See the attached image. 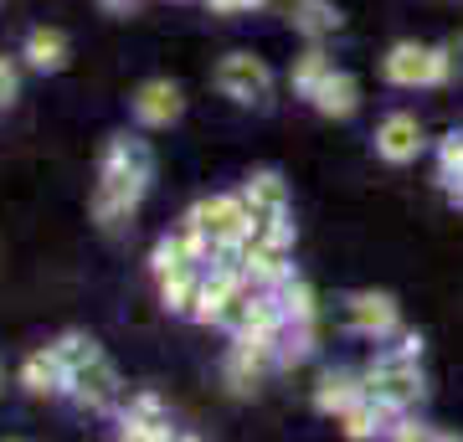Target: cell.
<instances>
[{"mask_svg":"<svg viewBox=\"0 0 463 442\" xmlns=\"http://www.w3.org/2000/svg\"><path fill=\"white\" fill-rule=\"evenodd\" d=\"M149 175H155V155H149L145 139H129V134H114L109 149H103V165H99V191H93V216L99 227H124L139 201L149 191Z\"/></svg>","mask_w":463,"mask_h":442,"instance_id":"1","label":"cell"},{"mask_svg":"<svg viewBox=\"0 0 463 442\" xmlns=\"http://www.w3.org/2000/svg\"><path fill=\"white\" fill-rule=\"evenodd\" d=\"M417 355H422V340H417V334H402L392 350H381L376 361L365 365V396H371L381 411L407 417V411L422 401V371H417Z\"/></svg>","mask_w":463,"mask_h":442,"instance_id":"2","label":"cell"},{"mask_svg":"<svg viewBox=\"0 0 463 442\" xmlns=\"http://www.w3.org/2000/svg\"><path fill=\"white\" fill-rule=\"evenodd\" d=\"M191 221L216 242V252H242L258 237V216L242 196H206L201 206H191Z\"/></svg>","mask_w":463,"mask_h":442,"instance_id":"3","label":"cell"},{"mask_svg":"<svg viewBox=\"0 0 463 442\" xmlns=\"http://www.w3.org/2000/svg\"><path fill=\"white\" fill-rule=\"evenodd\" d=\"M392 88H438L453 78V52L448 47H422V42H397L381 62Z\"/></svg>","mask_w":463,"mask_h":442,"instance_id":"4","label":"cell"},{"mask_svg":"<svg viewBox=\"0 0 463 442\" xmlns=\"http://www.w3.org/2000/svg\"><path fill=\"white\" fill-rule=\"evenodd\" d=\"M216 93L232 99V103H268L273 72H268V62L252 57V52H227V57L216 62Z\"/></svg>","mask_w":463,"mask_h":442,"instance_id":"5","label":"cell"},{"mask_svg":"<svg viewBox=\"0 0 463 442\" xmlns=\"http://www.w3.org/2000/svg\"><path fill=\"white\" fill-rule=\"evenodd\" d=\"M279 365V340H252V334H237L222 361V376H227L232 391H252L258 381Z\"/></svg>","mask_w":463,"mask_h":442,"instance_id":"6","label":"cell"},{"mask_svg":"<svg viewBox=\"0 0 463 442\" xmlns=\"http://www.w3.org/2000/svg\"><path fill=\"white\" fill-rule=\"evenodd\" d=\"M345 329L350 334H365V340H386L402 329V314H397V298L392 294H350L345 298Z\"/></svg>","mask_w":463,"mask_h":442,"instance_id":"7","label":"cell"},{"mask_svg":"<svg viewBox=\"0 0 463 442\" xmlns=\"http://www.w3.org/2000/svg\"><path fill=\"white\" fill-rule=\"evenodd\" d=\"M129 108H134V118H139L145 129H170V124L181 118L185 99H181V88H175L170 78H149V82H139V93L129 99Z\"/></svg>","mask_w":463,"mask_h":442,"instance_id":"8","label":"cell"},{"mask_svg":"<svg viewBox=\"0 0 463 442\" xmlns=\"http://www.w3.org/2000/svg\"><path fill=\"white\" fill-rule=\"evenodd\" d=\"M118 391H124V386H118L114 365L103 361V355H99L93 365H83L78 376L67 381V396H72L78 407H88V411H109V407L118 401Z\"/></svg>","mask_w":463,"mask_h":442,"instance_id":"9","label":"cell"},{"mask_svg":"<svg viewBox=\"0 0 463 442\" xmlns=\"http://www.w3.org/2000/svg\"><path fill=\"white\" fill-rule=\"evenodd\" d=\"M376 155L386 165H407L422 155V124H417V114H386L376 129Z\"/></svg>","mask_w":463,"mask_h":442,"instance_id":"10","label":"cell"},{"mask_svg":"<svg viewBox=\"0 0 463 442\" xmlns=\"http://www.w3.org/2000/svg\"><path fill=\"white\" fill-rule=\"evenodd\" d=\"M288 26L298 36H309V42H325L330 32H340V11H335L330 0H279Z\"/></svg>","mask_w":463,"mask_h":442,"instance_id":"11","label":"cell"},{"mask_svg":"<svg viewBox=\"0 0 463 442\" xmlns=\"http://www.w3.org/2000/svg\"><path fill=\"white\" fill-rule=\"evenodd\" d=\"M361 396H365V376H355V371H325L315 386V407L325 417H345Z\"/></svg>","mask_w":463,"mask_h":442,"instance_id":"12","label":"cell"},{"mask_svg":"<svg viewBox=\"0 0 463 442\" xmlns=\"http://www.w3.org/2000/svg\"><path fill=\"white\" fill-rule=\"evenodd\" d=\"M237 196L248 201V212L258 216V221H263V216H283V212H288V185H283V175H273V170L248 175V185H242Z\"/></svg>","mask_w":463,"mask_h":442,"instance_id":"13","label":"cell"},{"mask_svg":"<svg viewBox=\"0 0 463 442\" xmlns=\"http://www.w3.org/2000/svg\"><path fill=\"white\" fill-rule=\"evenodd\" d=\"M21 57H26V67H36V72H62L67 67V36L57 32V26H32Z\"/></svg>","mask_w":463,"mask_h":442,"instance_id":"14","label":"cell"},{"mask_svg":"<svg viewBox=\"0 0 463 442\" xmlns=\"http://www.w3.org/2000/svg\"><path fill=\"white\" fill-rule=\"evenodd\" d=\"M21 386L32 396H62L67 391V371L62 361L52 355V344L47 350H36V355H26V365H21Z\"/></svg>","mask_w":463,"mask_h":442,"instance_id":"15","label":"cell"},{"mask_svg":"<svg viewBox=\"0 0 463 442\" xmlns=\"http://www.w3.org/2000/svg\"><path fill=\"white\" fill-rule=\"evenodd\" d=\"M330 78H335V62L319 42H309V52H298L294 67H288V82H294V93H304V99H315Z\"/></svg>","mask_w":463,"mask_h":442,"instance_id":"16","label":"cell"},{"mask_svg":"<svg viewBox=\"0 0 463 442\" xmlns=\"http://www.w3.org/2000/svg\"><path fill=\"white\" fill-rule=\"evenodd\" d=\"M309 103H315L325 118H350L355 108H361V88H355V78H350V72H335V78L325 82Z\"/></svg>","mask_w":463,"mask_h":442,"instance_id":"17","label":"cell"},{"mask_svg":"<svg viewBox=\"0 0 463 442\" xmlns=\"http://www.w3.org/2000/svg\"><path fill=\"white\" fill-rule=\"evenodd\" d=\"M279 298H283V314H288V324L294 329H319V304H315V288H309V283L298 278H288L279 288Z\"/></svg>","mask_w":463,"mask_h":442,"instance_id":"18","label":"cell"},{"mask_svg":"<svg viewBox=\"0 0 463 442\" xmlns=\"http://www.w3.org/2000/svg\"><path fill=\"white\" fill-rule=\"evenodd\" d=\"M196 294H201V268H175V273L160 278V298H165V309H175V314H191Z\"/></svg>","mask_w":463,"mask_h":442,"instance_id":"19","label":"cell"},{"mask_svg":"<svg viewBox=\"0 0 463 442\" xmlns=\"http://www.w3.org/2000/svg\"><path fill=\"white\" fill-rule=\"evenodd\" d=\"M118 442H181V437H175V427L165 417H134V411H124Z\"/></svg>","mask_w":463,"mask_h":442,"instance_id":"20","label":"cell"},{"mask_svg":"<svg viewBox=\"0 0 463 442\" xmlns=\"http://www.w3.org/2000/svg\"><path fill=\"white\" fill-rule=\"evenodd\" d=\"M52 355L62 361L67 381H72V376H78V371H83V365H93V361H99V344L88 340V334H62V340L52 344Z\"/></svg>","mask_w":463,"mask_h":442,"instance_id":"21","label":"cell"},{"mask_svg":"<svg viewBox=\"0 0 463 442\" xmlns=\"http://www.w3.org/2000/svg\"><path fill=\"white\" fill-rule=\"evenodd\" d=\"M438 170H443L448 185L463 181V134H453V139H443V149H438Z\"/></svg>","mask_w":463,"mask_h":442,"instance_id":"22","label":"cell"},{"mask_svg":"<svg viewBox=\"0 0 463 442\" xmlns=\"http://www.w3.org/2000/svg\"><path fill=\"white\" fill-rule=\"evenodd\" d=\"M386 437H392V442H438V437H443V432H432L428 422H412V417H397V422H392V432H386Z\"/></svg>","mask_w":463,"mask_h":442,"instance_id":"23","label":"cell"},{"mask_svg":"<svg viewBox=\"0 0 463 442\" xmlns=\"http://www.w3.org/2000/svg\"><path fill=\"white\" fill-rule=\"evenodd\" d=\"M21 93V67L11 57H0V103H11Z\"/></svg>","mask_w":463,"mask_h":442,"instance_id":"24","label":"cell"},{"mask_svg":"<svg viewBox=\"0 0 463 442\" xmlns=\"http://www.w3.org/2000/svg\"><path fill=\"white\" fill-rule=\"evenodd\" d=\"M212 11H222V16H232V11H242V0H206Z\"/></svg>","mask_w":463,"mask_h":442,"instance_id":"25","label":"cell"},{"mask_svg":"<svg viewBox=\"0 0 463 442\" xmlns=\"http://www.w3.org/2000/svg\"><path fill=\"white\" fill-rule=\"evenodd\" d=\"M99 5H103V11H129L134 0H99Z\"/></svg>","mask_w":463,"mask_h":442,"instance_id":"26","label":"cell"},{"mask_svg":"<svg viewBox=\"0 0 463 442\" xmlns=\"http://www.w3.org/2000/svg\"><path fill=\"white\" fill-rule=\"evenodd\" d=\"M5 442H21V437H5Z\"/></svg>","mask_w":463,"mask_h":442,"instance_id":"27","label":"cell"},{"mask_svg":"<svg viewBox=\"0 0 463 442\" xmlns=\"http://www.w3.org/2000/svg\"><path fill=\"white\" fill-rule=\"evenodd\" d=\"M181 442H196V437H181Z\"/></svg>","mask_w":463,"mask_h":442,"instance_id":"28","label":"cell"}]
</instances>
